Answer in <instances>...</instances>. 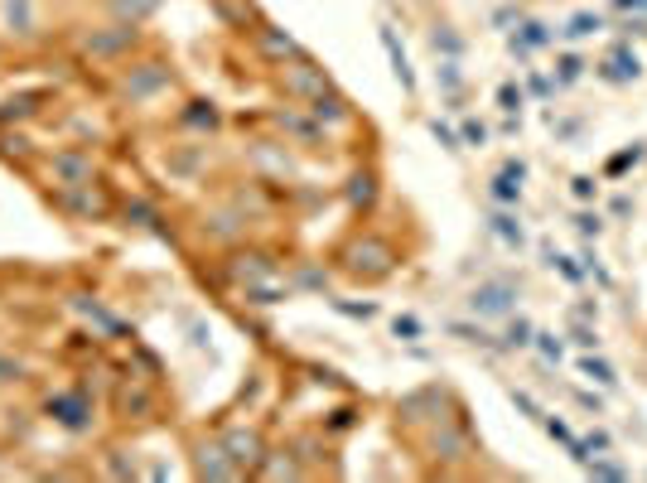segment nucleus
Wrapping results in <instances>:
<instances>
[{
    "instance_id": "obj_1",
    "label": "nucleus",
    "mask_w": 647,
    "mask_h": 483,
    "mask_svg": "<svg viewBox=\"0 0 647 483\" xmlns=\"http://www.w3.org/2000/svg\"><path fill=\"white\" fill-rule=\"evenodd\" d=\"M339 266L349 271L353 280H382V276L397 271V252H391L382 237H353L339 252Z\"/></svg>"
},
{
    "instance_id": "obj_2",
    "label": "nucleus",
    "mask_w": 647,
    "mask_h": 483,
    "mask_svg": "<svg viewBox=\"0 0 647 483\" xmlns=\"http://www.w3.org/2000/svg\"><path fill=\"white\" fill-rule=\"evenodd\" d=\"M170 82H174L170 63H164V58H150V63H130L122 73V82H116V92H122L126 102H150V97H160Z\"/></svg>"
},
{
    "instance_id": "obj_3",
    "label": "nucleus",
    "mask_w": 647,
    "mask_h": 483,
    "mask_svg": "<svg viewBox=\"0 0 647 483\" xmlns=\"http://www.w3.org/2000/svg\"><path fill=\"white\" fill-rule=\"evenodd\" d=\"M130 49H140V25H106V29H92L82 34V54L97 58V63H112Z\"/></svg>"
},
{
    "instance_id": "obj_4",
    "label": "nucleus",
    "mask_w": 647,
    "mask_h": 483,
    "mask_svg": "<svg viewBox=\"0 0 647 483\" xmlns=\"http://www.w3.org/2000/svg\"><path fill=\"white\" fill-rule=\"evenodd\" d=\"M281 87H285V97L309 102V97H319L324 87H333V82H329V73H324V68L315 63V58H305V54H299L295 63L281 73Z\"/></svg>"
},
{
    "instance_id": "obj_5",
    "label": "nucleus",
    "mask_w": 647,
    "mask_h": 483,
    "mask_svg": "<svg viewBox=\"0 0 647 483\" xmlns=\"http://www.w3.org/2000/svg\"><path fill=\"white\" fill-rule=\"evenodd\" d=\"M44 411H49L63 430H88L92 426V402L82 392H54L49 402H44Z\"/></svg>"
},
{
    "instance_id": "obj_6",
    "label": "nucleus",
    "mask_w": 647,
    "mask_h": 483,
    "mask_svg": "<svg viewBox=\"0 0 647 483\" xmlns=\"http://www.w3.org/2000/svg\"><path fill=\"white\" fill-rule=\"evenodd\" d=\"M49 174L58 188H78V184H92V155L88 150H58L49 160Z\"/></svg>"
},
{
    "instance_id": "obj_7",
    "label": "nucleus",
    "mask_w": 647,
    "mask_h": 483,
    "mask_svg": "<svg viewBox=\"0 0 647 483\" xmlns=\"http://www.w3.org/2000/svg\"><path fill=\"white\" fill-rule=\"evenodd\" d=\"M223 450L232 454V464L242 469V474H256V464L266 459V445H261V435H256V430H227Z\"/></svg>"
},
{
    "instance_id": "obj_8",
    "label": "nucleus",
    "mask_w": 647,
    "mask_h": 483,
    "mask_svg": "<svg viewBox=\"0 0 647 483\" xmlns=\"http://www.w3.org/2000/svg\"><path fill=\"white\" fill-rule=\"evenodd\" d=\"M10 39H39V5L34 0H0Z\"/></svg>"
},
{
    "instance_id": "obj_9",
    "label": "nucleus",
    "mask_w": 647,
    "mask_h": 483,
    "mask_svg": "<svg viewBox=\"0 0 647 483\" xmlns=\"http://www.w3.org/2000/svg\"><path fill=\"white\" fill-rule=\"evenodd\" d=\"M469 304H474V314H508L517 304V286L512 280H483L469 296Z\"/></svg>"
},
{
    "instance_id": "obj_10",
    "label": "nucleus",
    "mask_w": 647,
    "mask_h": 483,
    "mask_svg": "<svg viewBox=\"0 0 647 483\" xmlns=\"http://www.w3.org/2000/svg\"><path fill=\"white\" fill-rule=\"evenodd\" d=\"M58 208H63V213H78V218H102V213H106L102 194H97V188H92V184L63 188V194H58Z\"/></svg>"
},
{
    "instance_id": "obj_11",
    "label": "nucleus",
    "mask_w": 647,
    "mask_h": 483,
    "mask_svg": "<svg viewBox=\"0 0 647 483\" xmlns=\"http://www.w3.org/2000/svg\"><path fill=\"white\" fill-rule=\"evenodd\" d=\"M44 102H49V92H20V97L0 102V126H10V121H29V116H39V112H44Z\"/></svg>"
},
{
    "instance_id": "obj_12",
    "label": "nucleus",
    "mask_w": 647,
    "mask_h": 483,
    "mask_svg": "<svg viewBox=\"0 0 647 483\" xmlns=\"http://www.w3.org/2000/svg\"><path fill=\"white\" fill-rule=\"evenodd\" d=\"M198 474L203 479H237L242 469L232 464V454H227L223 445H203L198 450Z\"/></svg>"
},
{
    "instance_id": "obj_13",
    "label": "nucleus",
    "mask_w": 647,
    "mask_h": 483,
    "mask_svg": "<svg viewBox=\"0 0 647 483\" xmlns=\"http://www.w3.org/2000/svg\"><path fill=\"white\" fill-rule=\"evenodd\" d=\"M430 450L440 459H469V435H464V426H440L430 435Z\"/></svg>"
},
{
    "instance_id": "obj_14",
    "label": "nucleus",
    "mask_w": 647,
    "mask_h": 483,
    "mask_svg": "<svg viewBox=\"0 0 647 483\" xmlns=\"http://www.w3.org/2000/svg\"><path fill=\"white\" fill-rule=\"evenodd\" d=\"M377 34H382V49L391 54V68H397V82H401L406 92H416V73H411V63H406V49H401L397 29H391V25H382Z\"/></svg>"
},
{
    "instance_id": "obj_15",
    "label": "nucleus",
    "mask_w": 647,
    "mask_h": 483,
    "mask_svg": "<svg viewBox=\"0 0 647 483\" xmlns=\"http://www.w3.org/2000/svg\"><path fill=\"white\" fill-rule=\"evenodd\" d=\"M309 116H315V121H349V102L339 97V92L333 87H324L319 97H309Z\"/></svg>"
},
{
    "instance_id": "obj_16",
    "label": "nucleus",
    "mask_w": 647,
    "mask_h": 483,
    "mask_svg": "<svg viewBox=\"0 0 647 483\" xmlns=\"http://www.w3.org/2000/svg\"><path fill=\"white\" fill-rule=\"evenodd\" d=\"M256 39H261V54H266V58H299V44H295L285 29H271V25H266Z\"/></svg>"
},
{
    "instance_id": "obj_17",
    "label": "nucleus",
    "mask_w": 647,
    "mask_h": 483,
    "mask_svg": "<svg viewBox=\"0 0 647 483\" xmlns=\"http://www.w3.org/2000/svg\"><path fill=\"white\" fill-rule=\"evenodd\" d=\"M349 204L353 208H373L377 204V174L373 170H357L349 179Z\"/></svg>"
},
{
    "instance_id": "obj_18",
    "label": "nucleus",
    "mask_w": 647,
    "mask_h": 483,
    "mask_svg": "<svg viewBox=\"0 0 647 483\" xmlns=\"http://www.w3.org/2000/svg\"><path fill=\"white\" fill-rule=\"evenodd\" d=\"M116 406L126 411H155V392H146V387L136 382V377H130V382H122V392H116Z\"/></svg>"
},
{
    "instance_id": "obj_19",
    "label": "nucleus",
    "mask_w": 647,
    "mask_h": 483,
    "mask_svg": "<svg viewBox=\"0 0 647 483\" xmlns=\"http://www.w3.org/2000/svg\"><path fill=\"white\" fill-rule=\"evenodd\" d=\"M430 49L445 54V58H459V54H464V39H459L450 25H430Z\"/></svg>"
},
{
    "instance_id": "obj_20",
    "label": "nucleus",
    "mask_w": 647,
    "mask_h": 483,
    "mask_svg": "<svg viewBox=\"0 0 647 483\" xmlns=\"http://www.w3.org/2000/svg\"><path fill=\"white\" fill-rule=\"evenodd\" d=\"M29 377V362L25 358H15V353H0V387H15V382H25Z\"/></svg>"
},
{
    "instance_id": "obj_21",
    "label": "nucleus",
    "mask_w": 647,
    "mask_h": 483,
    "mask_svg": "<svg viewBox=\"0 0 647 483\" xmlns=\"http://www.w3.org/2000/svg\"><path fill=\"white\" fill-rule=\"evenodd\" d=\"M493 232H498V237H502V242H508V246H522V242H526L522 222H517V218H512V213H493Z\"/></svg>"
},
{
    "instance_id": "obj_22",
    "label": "nucleus",
    "mask_w": 647,
    "mask_h": 483,
    "mask_svg": "<svg viewBox=\"0 0 647 483\" xmlns=\"http://www.w3.org/2000/svg\"><path fill=\"white\" fill-rule=\"evenodd\" d=\"M179 121L184 126H208L213 131V126H218V112H213V102H189V112L179 116Z\"/></svg>"
},
{
    "instance_id": "obj_23",
    "label": "nucleus",
    "mask_w": 647,
    "mask_h": 483,
    "mask_svg": "<svg viewBox=\"0 0 647 483\" xmlns=\"http://www.w3.org/2000/svg\"><path fill=\"white\" fill-rule=\"evenodd\" d=\"M155 5H160V0H112V10H116V15H126L130 25H140Z\"/></svg>"
},
{
    "instance_id": "obj_24",
    "label": "nucleus",
    "mask_w": 647,
    "mask_h": 483,
    "mask_svg": "<svg viewBox=\"0 0 647 483\" xmlns=\"http://www.w3.org/2000/svg\"><path fill=\"white\" fill-rule=\"evenodd\" d=\"M493 198H498V204H517V198H522V179L498 174V179H493Z\"/></svg>"
},
{
    "instance_id": "obj_25",
    "label": "nucleus",
    "mask_w": 647,
    "mask_h": 483,
    "mask_svg": "<svg viewBox=\"0 0 647 483\" xmlns=\"http://www.w3.org/2000/svg\"><path fill=\"white\" fill-rule=\"evenodd\" d=\"M450 334L464 338V344H478V348H498L493 334H483V329H474V324H450Z\"/></svg>"
},
{
    "instance_id": "obj_26",
    "label": "nucleus",
    "mask_w": 647,
    "mask_h": 483,
    "mask_svg": "<svg viewBox=\"0 0 647 483\" xmlns=\"http://www.w3.org/2000/svg\"><path fill=\"white\" fill-rule=\"evenodd\" d=\"M580 372H584V377H594V382H604V387H614V382H618V372L609 368V362H599V358H584V362H580Z\"/></svg>"
},
{
    "instance_id": "obj_27",
    "label": "nucleus",
    "mask_w": 647,
    "mask_h": 483,
    "mask_svg": "<svg viewBox=\"0 0 647 483\" xmlns=\"http://www.w3.org/2000/svg\"><path fill=\"white\" fill-rule=\"evenodd\" d=\"M391 334H397V338H406V344H416V338H421V320H411V314H401V320L391 324Z\"/></svg>"
},
{
    "instance_id": "obj_28",
    "label": "nucleus",
    "mask_w": 647,
    "mask_h": 483,
    "mask_svg": "<svg viewBox=\"0 0 647 483\" xmlns=\"http://www.w3.org/2000/svg\"><path fill=\"white\" fill-rule=\"evenodd\" d=\"M594 29H599V15H575L566 34H570V39H584V34H594Z\"/></svg>"
},
{
    "instance_id": "obj_29",
    "label": "nucleus",
    "mask_w": 647,
    "mask_h": 483,
    "mask_svg": "<svg viewBox=\"0 0 647 483\" xmlns=\"http://www.w3.org/2000/svg\"><path fill=\"white\" fill-rule=\"evenodd\" d=\"M440 82H445L450 92H459V87H464V78H459V63H454V58H445V63H440Z\"/></svg>"
},
{
    "instance_id": "obj_30",
    "label": "nucleus",
    "mask_w": 647,
    "mask_h": 483,
    "mask_svg": "<svg viewBox=\"0 0 647 483\" xmlns=\"http://www.w3.org/2000/svg\"><path fill=\"white\" fill-rule=\"evenodd\" d=\"M532 338H536V334H532V324H526V320H517V324H512V329H508V344H512V348L532 344Z\"/></svg>"
},
{
    "instance_id": "obj_31",
    "label": "nucleus",
    "mask_w": 647,
    "mask_h": 483,
    "mask_svg": "<svg viewBox=\"0 0 647 483\" xmlns=\"http://www.w3.org/2000/svg\"><path fill=\"white\" fill-rule=\"evenodd\" d=\"M333 310H339V314H353V320H373V304H349V300H333Z\"/></svg>"
},
{
    "instance_id": "obj_32",
    "label": "nucleus",
    "mask_w": 647,
    "mask_h": 483,
    "mask_svg": "<svg viewBox=\"0 0 647 483\" xmlns=\"http://www.w3.org/2000/svg\"><path fill=\"white\" fill-rule=\"evenodd\" d=\"M575 228H580L584 237H599V232H604V222H599V213H580V218H575Z\"/></svg>"
},
{
    "instance_id": "obj_33",
    "label": "nucleus",
    "mask_w": 647,
    "mask_h": 483,
    "mask_svg": "<svg viewBox=\"0 0 647 483\" xmlns=\"http://www.w3.org/2000/svg\"><path fill=\"white\" fill-rule=\"evenodd\" d=\"M498 102H502L508 112H517V107H522V92L512 87V82H502V87H498Z\"/></svg>"
},
{
    "instance_id": "obj_34",
    "label": "nucleus",
    "mask_w": 647,
    "mask_h": 483,
    "mask_svg": "<svg viewBox=\"0 0 647 483\" xmlns=\"http://www.w3.org/2000/svg\"><path fill=\"white\" fill-rule=\"evenodd\" d=\"M512 402H517V406H522V411H526V416H532V421H546V416H542V406H536V402H532V396H526V392H512Z\"/></svg>"
},
{
    "instance_id": "obj_35",
    "label": "nucleus",
    "mask_w": 647,
    "mask_h": 483,
    "mask_svg": "<svg viewBox=\"0 0 647 483\" xmlns=\"http://www.w3.org/2000/svg\"><path fill=\"white\" fill-rule=\"evenodd\" d=\"M536 348H542L546 358H560V338L556 334H536Z\"/></svg>"
},
{
    "instance_id": "obj_36",
    "label": "nucleus",
    "mask_w": 647,
    "mask_h": 483,
    "mask_svg": "<svg viewBox=\"0 0 647 483\" xmlns=\"http://www.w3.org/2000/svg\"><path fill=\"white\" fill-rule=\"evenodd\" d=\"M464 140H469V146H483V140H488V131H483V126H478V121H464Z\"/></svg>"
},
{
    "instance_id": "obj_37",
    "label": "nucleus",
    "mask_w": 647,
    "mask_h": 483,
    "mask_svg": "<svg viewBox=\"0 0 647 483\" xmlns=\"http://www.w3.org/2000/svg\"><path fill=\"white\" fill-rule=\"evenodd\" d=\"M580 58H566V63H560V82H575V78H580Z\"/></svg>"
},
{
    "instance_id": "obj_38",
    "label": "nucleus",
    "mask_w": 647,
    "mask_h": 483,
    "mask_svg": "<svg viewBox=\"0 0 647 483\" xmlns=\"http://www.w3.org/2000/svg\"><path fill=\"white\" fill-rule=\"evenodd\" d=\"M590 474H599V479H623V469H618V464H590Z\"/></svg>"
},
{
    "instance_id": "obj_39",
    "label": "nucleus",
    "mask_w": 647,
    "mask_h": 483,
    "mask_svg": "<svg viewBox=\"0 0 647 483\" xmlns=\"http://www.w3.org/2000/svg\"><path fill=\"white\" fill-rule=\"evenodd\" d=\"M546 430L556 435V440H566V445H570V430H566V421H546Z\"/></svg>"
},
{
    "instance_id": "obj_40",
    "label": "nucleus",
    "mask_w": 647,
    "mask_h": 483,
    "mask_svg": "<svg viewBox=\"0 0 647 483\" xmlns=\"http://www.w3.org/2000/svg\"><path fill=\"white\" fill-rule=\"evenodd\" d=\"M575 344H580V348H594V344H599V338L590 334V329H575Z\"/></svg>"
},
{
    "instance_id": "obj_41",
    "label": "nucleus",
    "mask_w": 647,
    "mask_h": 483,
    "mask_svg": "<svg viewBox=\"0 0 647 483\" xmlns=\"http://www.w3.org/2000/svg\"><path fill=\"white\" fill-rule=\"evenodd\" d=\"M575 194H580V198H594V179H575Z\"/></svg>"
},
{
    "instance_id": "obj_42",
    "label": "nucleus",
    "mask_w": 647,
    "mask_h": 483,
    "mask_svg": "<svg viewBox=\"0 0 647 483\" xmlns=\"http://www.w3.org/2000/svg\"><path fill=\"white\" fill-rule=\"evenodd\" d=\"M0 58H5V49H0Z\"/></svg>"
}]
</instances>
